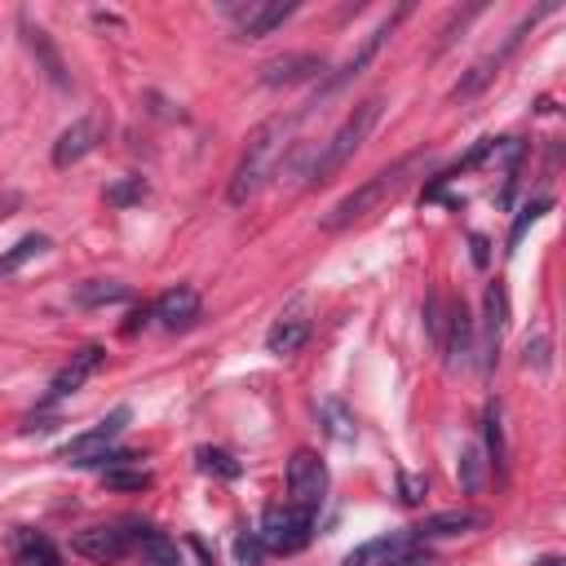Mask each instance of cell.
Returning a JSON list of instances; mask_svg holds the SVG:
<instances>
[{
    "instance_id": "cell-15",
    "label": "cell",
    "mask_w": 566,
    "mask_h": 566,
    "mask_svg": "<svg viewBox=\"0 0 566 566\" xmlns=\"http://www.w3.org/2000/svg\"><path fill=\"white\" fill-rule=\"evenodd\" d=\"M150 318H159V327H168V332L190 327V323L199 318V292H195L190 283L168 287V292H164V296L150 305Z\"/></svg>"
},
{
    "instance_id": "cell-18",
    "label": "cell",
    "mask_w": 566,
    "mask_h": 566,
    "mask_svg": "<svg viewBox=\"0 0 566 566\" xmlns=\"http://www.w3.org/2000/svg\"><path fill=\"white\" fill-rule=\"evenodd\" d=\"M102 358H106V354H102V345H84L80 354H71V363H66V367L53 376V385H49V402H57V398L75 394V389H80V385L102 367Z\"/></svg>"
},
{
    "instance_id": "cell-34",
    "label": "cell",
    "mask_w": 566,
    "mask_h": 566,
    "mask_svg": "<svg viewBox=\"0 0 566 566\" xmlns=\"http://www.w3.org/2000/svg\"><path fill=\"white\" fill-rule=\"evenodd\" d=\"M522 354H526V367L544 371V367H548V336H544V332H539V336H531V340L522 345Z\"/></svg>"
},
{
    "instance_id": "cell-17",
    "label": "cell",
    "mask_w": 566,
    "mask_h": 566,
    "mask_svg": "<svg viewBox=\"0 0 566 566\" xmlns=\"http://www.w3.org/2000/svg\"><path fill=\"white\" fill-rule=\"evenodd\" d=\"M124 531H128V544L146 557V566H181V557H177V544L159 531V526H150V522H124Z\"/></svg>"
},
{
    "instance_id": "cell-24",
    "label": "cell",
    "mask_w": 566,
    "mask_h": 566,
    "mask_svg": "<svg viewBox=\"0 0 566 566\" xmlns=\"http://www.w3.org/2000/svg\"><path fill=\"white\" fill-rule=\"evenodd\" d=\"M318 416L327 420V433H332L336 442H354L358 424H354V416H349V407H345L340 398H323V402H318Z\"/></svg>"
},
{
    "instance_id": "cell-19",
    "label": "cell",
    "mask_w": 566,
    "mask_h": 566,
    "mask_svg": "<svg viewBox=\"0 0 566 566\" xmlns=\"http://www.w3.org/2000/svg\"><path fill=\"white\" fill-rule=\"evenodd\" d=\"M22 40H27V49L35 53V62H40V71H44V75H49V80H53L57 88H71V75H66V62H62V53H57V44L49 40V31L22 18Z\"/></svg>"
},
{
    "instance_id": "cell-4",
    "label": "cell",
    "mask_w": 566,
    "mask_h": 566,
    "mask_svg": "<svg viewBox=\"0 0 566 566\" xmlns=\"http://www.w3.org/2000/svg\"><path fill=\"white\" fill-rule=\"evenodd\" d=\"M310 531H314V517L283 500V504H270L265 509L256 539H261L265 553H296V548L310 544Z\"/></svg>"
},
{
    "instance_id": "cell-2",
    "label": "cell",
    "mask_w": 566,
    "mask_h": 566,
    "mask_svg": "<svg viewBox=\"0 0 566 566\" xmlns=\"http://www.w3.org/2000/svg\"><path fill=\"white\" fill-rule=\"evenodd\" d=\"M287 124L283 115L265 119L261 128H252L243 155H239V168L230 177V203H248L274 172H279V159H283V146H287Z\"/></svg>"
},
{
    "instance_id": "cell-13",
    "label": "cell",
    "mask_w": 566,
    "mask_h": 566,
    "mask_svg": "<svg viewBox=\"0 0 566 566\" xmlns=\"http://www.w3.org/2000/svg\"><path fill=\"white\" fill-rule=\"evenodd\" d=\"M402 13H407V4H402V9L394 13V18H385V22H380V27H376V31H371V35H367V40H363V44H358V49H354V53H349L345 62H340V71H336V75H327L323 93H336V88H345V84H349L354 75H363V66H367V62H371V57L380 53V44H385V40L394 35V27H398V18H402Z\"/></svg>"
},
{
    "instance_id": "cell-3",
    "label": "cell",
    "mask_w": 566,
    "mask_h": 566,
    "mask_svg": "<svg viewBox=\"0 0 566 566\" xmlns=\"http://www.w3.org/2000/svg\"><path fill=\"white\" fill-rule=\"evenodd\" d=\"M380 119V97H367V102H358L345 119H340V128L314 150V159H310V172H305V181L310 186H323V181H332L354 155H358V146L367 142V133H371V124Z\"/></svg>"
},
{
    "instance_id": "cell-27",
    "label": "cell",
    "mask_w": 566,
    "mask_h": 566,
    "mask_svg": "<svg viewBox=\"0 0 566 566\" xmlns=\"http://www.w3.org/2000/svg\"><path fill=\"white\" fill-rule=\"evenodd\" d=\"M102 482H106L111 491H146V486H150V473H146V469L115 464V469H102Z\"/></svg>"
},
{
    "instance_id": "cell-29",
    "label": "cell",
    "mask_w": 566,
    "mask_h": 566,
    "mask_svg": "<svg viewBox=\"0 0 566 566\" xmlns=\"http://www.w3.org/2000/svg\"><path fill=\"white\" fill-rule=\"evenodd\" d=\"M44 248H49V239H44V234H27V239H18V243H13V252H4V256H0V270H18L22 261L40 256Z\"/></svg>"
},
{
    "instance_id": "cell-28",
    "label": "cell",
    "mask_w": 566,
    "mask_h": 566,
    "mask_svg": "<svg viewBox=\"0 0 566 566\" xmlns=\"http://www.w3.org/2000/svg\"><path fill=\"white\" fill-rule=\"evenodd\" d=\"M394 539H398V535H380V539H367L363 548H354V553L345 557V566H385V562H389V548H394Z\"/></svg>"
},
{
    "instance_id": "cell-7",
    "label": "cell",
    "mask_w": 566,
    "mask_h": 566,
    "mask_svg": "<svg viewBox=\"0 0 566 566\" xmlns=\"http://www.w3.org/2000/svg\"><path fill=\"white\" fill-rule=\"evenodd\" d=\"M128 407H115L106 420H97V429H88V433H80V438H71L66 447H62V460L66 464H97L106 451H111V442L124 433V424H128Z\"/></svg>"
},
{
    "instance_id": "cell-14",
    "label": "cell",
    "mask_w": 566,
    "mask_h": 566,
    "mask_svg": "<svg viewBox=\"0 0 566 566\" xmlns=\"http://www.w3.org/2000/svg\"><path fill=\"white\" fill-rule=\"evenodd\" d=\"M71 548H75L80 557H88V562L111 566V562H119L133 544H128V531H124V526H88V531H80V535L71 539Z\"/></svg>"
},
{
    "instance_id": "cell-9",
    "label": "cell",
    "mask_w": 566,
    "mask_h": 566,
    "mask_svg": "<svg viewBox=\"0 0 566 566\" xmlns=\"http://www.w3.org/2000/svg\"><path fill=\"white\" fill-rule=\"evenodd\" d=\"M504 327H509V296H504V283H491L486 296H482V340L473 349V354H482V367L486 371H495Z\"/></svg>"
},
{
    "instance_id": "cell-8",
    "label": "cell",
    "mask_w": 566,
    "mask_h": 566,
    "mask_svg": "<svg viewBox=\"0 0 566 566\" xmlns=\"http://www.w3.org/2000/svg\"><path fill=\"white\" fill-rule=\"evenodd\" d=\"M296 13V0L279 4V0H252V4H230V18H234V31L239 40H265L270 31H279L287 18Z\"/></svg>"
},
{
    "instance_id": "cell-33",
    "label": "cell",
    "mask_w": 566,
    "mask_h": 566,
    "mask_svg": "<svg viewBox=\"0 0 566 566\" xmlns=\"http://www.w3.org/2000/svg\"><path fill=\"white\" fill-rule=\"evenodd\" d=\"M234 553H239V566H261V539H256V531H243L239 539H234Z\"/></svg>"
},
{
    "instance_id": "cell-5",
    "label": "cell",
    "mask_w": 566,
    "mask_h": 566,
    "mask_svg": "<svg viewBox=\"0 0 566 566\" xmlns=\"http://www.w3.org/2000/svg\"><path fill=\"white\" fill-rule=\"evenodd\" d=\"M323 495H327V469H323V460H318L310 447H301V451L287 460V504H296L301 513L318 517Z\"/></svg>"
},
{
    "instance_id": "cell-37",
    "label": "cell",
    "mask_w": 566,
    "mask_h": 566,
    "mask_svg": "<svg viewBox=\"0 0 566 566\" xmlns=\"http://www.w3.org/2000/svg\"><path fill=\"white\" fill-rule=\"evenodd\" d=\"M539 566H562V562L557 557H539Z\"/></svg>"
},
{
    "instance_id": "cell-30",
    "label": "cell",
    "mask_w": 566,
    "mask_h": 566,
    "mask_svg": "<svg viewBox=\"0 0 566 566\" xmlns=\"http://www.w3.org/2000/svg\"><path fill=\"white\" fill-rule=\"evenodd\" d=\"M460 486H464L469 495H478V491H482V451H478L473 442L460 451Z\"/></svg>"
},
{
    "instance_id": "cell-25",
    "label": "cell",
    "mask_w": 566,
    "mask_h": 566,
    "mask_svg": "<svg viewBox=\"0 0 566 566\" xmlns=\"http://www.w3.org/2000/svg\"><path fill=\"white\" fill-rule=\"evenodd\" d=\"M124 296H128V287L115 283V279H88V283H80V292H75L80 305H111V301H124Z\"/></svg>"
},
{
    "instance_id": "cell-22",
    "label": "cell",
    "mask_w": 566,
    "mask_h": 566,
    "mask_svg": "<svg viewBox=\"0 0 566 566\" xmlns=\"http://www.w3.org/2000/svg\"><path fill=\"white\" fill-rule=\"evenodd\" d=\"M482 433H486V455H491V464L504 473V464H509V442H504V411H500V402H486Z\"/></svg>"
},
{
    "instance_id": "cell-10",
    "label": "cell",
    "mask_w": 566,
    "mask_h": 566,
    "mask_svg": "<svg viewBox=\"0 0 566 566\" xmlns=\"http://www.w3.org/2000/svg\"><path fill=\"white\" fill-rule=\"evenodd\" d=\"M438 349L447 354V367H451V371L469 367V358H473V318H469L464 301H451V305H447V314H442V336H438Z\"/></svg>"
},
{
    "instance_id": "cell-1",
    "label": "cell",
    "mask_w": 566,
    "mask_h": 566,
    "mask_svg": "<svg viewBox=\"0 0 566 566\" xmlns=\"http://www.w3.org/2000/svg\"><path fill=\"white\" fill-rule=\"evenodd\" d=\"M429 164V155L424 150H411V155H402V159H394L389 168H380L376 177H367L358 190H349L340 203H332V212H323V230H345V226H354V221H363V217H371V212H380L389 199H398L402 190H407V181L420 172Z\"/></svg>"
},
{
    "instance_id": "cell-26",
    "label": "cell",
    "mask_w": 566,
    "mask_h": 566,
    "mask_svg": "<svg viewBox=\"0 0 566 566\" xmlns=\"http://www.w3.org/2000/svg\"><path fill=\"white\" fill-rule=\"evenodd\" d=\"M102 199H106L111 208H128V203H142V199H146V181H142V177H119L115 186H106V190H102Z\"/></svg>"
},
{
    "instance_id": "cell-31",
    "label": "cell",
    "mask_w": 566,
    "mask_h": 566,
    "mask_svg": "<svg viewBox=\"0 0 566 566\" xmlns=\"http://www.w3.org/2000/svg\"><path fill=\"white\" fill-rule=\"evenodd\" d=\"M199 469H203V473H221V478H239L234 455H226V451H217V447H199Z\"/></svg>"
},
{
    "instance_id": "cell-20",
    "label": "cell",
    "mask_w": 566,
    "mask_h": 566,
    "mask_svg": "<svg viewBox=\"0 0 566 566\" xmlns=\"http://www.w3.org/2000/svg\"><path fill=\"white\" fill-rule=\"evenodd\" d=\"M478 526H482V513H473V509H438L420 526H411V535L416 539H438V535H469Z\"/></svg>"
},
{
    "instance_id": "cell-35",
    "label": "cell",
    "mask_w": 566,
    "mask_h": 566,
    "mask_svg": "<svg viewBox=\"0 0 566 566\" xmlns=\"http://www.w3.org/2000/svg\"><path fill=\"white\" fill-rule=\"evenodd\" d=\"M398 491H402V504H420L424 491H429V482H424V473H402L398 478Z\"/></svg>"
},
{
    "instance_id": "cell-21",
    "label": "cell",
    "mask_w": 566,
    "mask_h": 566,
    "mask_svg": "<svg viewBox=\"0 0 566 566\" xmlns=\"http://www.w3.org/2000/svg\"><path fill=\"white\" fill-rule=\"evenodd\" d=\"M13 566H66L57 544L40 531H18L13 535Z\"/></svg>"
},
{
    "instance_id": "cell-11",
    "label": "cell",
    "mask_w": 566,
    "mask_h": 566,
    "mask_svg": "<svg viewBox=\"0 0 566 566\" xmlns=\"http://www.w3.org/2000/svg\"><path fill=\"white\" fill-rule=\"evenodd\" d=\"M102 142V119L97 115H80L71 128H62V137L53 142V168H71L84 155H93Z\"/></svg>"
},
{
    "instance_id": "cell-6",
    "label": "cell",
    "mask_w": 566,
    "mask_h": 566,
    "mask_svg": "<svg viewBox=\"0 0 566 566\" xmlns=\"http://www.w3.org/2000/svg\"><path fill=\"white\" fill-rule=\"evenodd\" d=\"M548 9H553V4H544V9H539V13H548ZM539 13H531V18H522V22H517V27H513V31H509V40H504V44H500V49H491V53H486V57H478V62H473V66H469V75H464V80H460V84H455V93H451V97H473V93H482V88H486V84H491V80H495V75H500V66H504V62H509V53H513V49H517V44H522V35H526V31H531V22H535V18H539Z\"/></svg>"
},
{
    "instance_id": "cell-23",
    "label": "cell",
    "mask_w": 566,
    "mask_h": 566,
    "mask_svg": "<svg viewBox=\"0 0 566 566\" xmlns=\"http://www.w3.org/2000/svg\"><path fill=\"white\" fill-rule=\"evenodd\" d=\"M385 566H433V553H429L424 539H416L411 531H398V539H394Z\"/></svg>"
},
{
    "instance_id": "cell-16",
    "label": "cell",
    "mask_w": 566,
    "mask_h": 566,
    "mask_svg": "<svg viewBox=\"0 0 566 566\" xmlns=\"http://www.w3.org/2000/svg\"><path fill=\"white\" fill-rule=\"evenodd\" d=\"M314 75H323V57L318 53H283V57H270L261 66V84H270V88H279V84H305Z\"/></svg>"
},
{
    "instance_id": "cell-36",
    "label": "cell",
    "mask_w": 566,
    "mask_h": 566,
    "mask_svg": "<svg viewBox=\"0 0 566 566\" xmlns=\"http://www.w3.org/2000/svg\"><path fill=\"white\" fill-rule=\"evenodd\" d=\"M473 261L486 265V239H482V234H473Z\"/></svg>"
},
{
    "instance_id": "cell-32",
    "label": "cell",
    "mask_w": 566,
    "mask_h": 566,
    "mask_svg": "<svg viewBox=\"0 0 566 566\" xmlns=\"http://www.w3.org/2000/svg\"><path fill=\"white\" fill-rule=\"evenodd\" d=\"M544 208H548V199H535V203H526V208H522V217H517V221H513V230H509V248H517V243H522L526 226H535V221L544 217Z\"/></svg>"
},
{
    "instance_id": "cell-12",
    "label": "cell",
    "mask_w": 566,
    "mask_h": 566,
    "mask_svg": "<svg viewBox=\"0 0 566 566\" xmlns=\"http://www.w3.org/2000/svg\"><path fill=\"white\" fill-rule=\"evenodd\" d=\"M305 340H310V310H305V301H292V305L274 318V327L265 332V349H270L274 358H287V354H296Z\"/></svg>"
}]
</instances>
